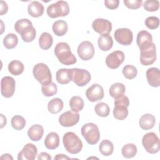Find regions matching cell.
<instances>
[{
  "instance_id": "6da1fadb",
  "label": "cell",
  "mask_w": 160,
  "mask_h": 160,
  "mask_svg": "<svg viewBox=\"0 0 160 160\" xmlns=\"http://www.w3.org/2000/svg\"><path fill=\"white\" fill-rule=\"evenodd\" d=\"M54 54L59 62L64 65L74 64L77 61L76 58L72 53L69 46L65 42H60L56 45Z\"/></svg>"
},
{
  "instance_id": "7a4b0ae2",
  "label": "cell",
  "mask_w": 160,
  "mask_h": 160,
  "mask_svg": "<svg viewBox=\"0 0 160 160\" xmlns=\"http://www.w3.org/2000/svg\"><path fill=\"white\" fill-rule=\"evenodd\" d=\"M62 142L66 150L71 154H78L82 150V142L73 132L65 133L62 138Z\"/></svg>"
},
{
  "instance_id": "3957f363",
  "label": "cell",
  "mask_w": 160,
  "mask_h": 160,
  "mask_svg": "<svg viewBox=\"0 0 160 160\" xmlns=\"http://www.w3.org/2000/svg\"><path fill=\"white\" fill-rule=\"evenodd\" d=\"M34 78L42 85H46L52 82V75L49 67L44 63H38L32 69Z\"/></svg>"
},
{
  "instance_id": "277c9868",
  "label": "cell",
  "mask_w": 160,
  "mask_h": 160,
  "mask_svg": "<svg viewBox=\"0 0 160 160\" xmlns=\"http://www.w3.org/2000/svg\"><path fill=\"white\" fill-rule=\"evenodd\" d=\"M81 134L86 141L91 144H96L100 139V132L96 124L92 122H88L81 128Z\"/></svg>"
},
{
  "instance_id": "5b68a950",
  "label": "cell",
  "mask_w": 160,
  "mask_h": 160,
  "mask_svg": "<svg viewBox=\"0 0 160 160\" xmlns=\"http://www.w3.org/2000/svg\"><path fill=\"white\" fill-rule=\"evenodd\" d=\"M114 108L113 109V116L118 120H123L128 115V107L129 105V98L123 95L118 98L114 99Z\"/></svg>"
},
{
  "instance_id": "8992f818",
  "label": "cell",
  "mask_w": 160,
  "mask_h": 160,
  "mask_svg": "<svg viewBox=\"0 0 160 160\" xmlns=\"http://www.w3.org/2000/svg\"><path fill=\"white\" fill-rule=\"evenodd\" d=\"M46 12L51 18L66 16L69 12V7L66 1H58L56 3L50 4L47 8Z\"/></svg>"
},
{
  "instance_id": "52a82bcc",
  "label": "cell",
  "mask_w": 160,
  "mask_h": 160,
  "mask_svg": "<svg viewBox=\"0 0 160 160\" xmlns=\"http://www.w3.org/2000/svg\"><path fill=\"white\" fill-rule=\"evenodd\" d=\"M142 144L145 150L150 154H156L160 149L159 139L158 136L152 132H148L143 136Z\"/></svg>"
},
{
  "instance_id": "ba28073f",
  "label": "cell",
  "mask_w": 160,
  "mask_h": 160,
  "mask_svg": "<svg viewBox=\"0 0 160 160\" xmlns=\"http://www.w3.org/2000/svg\"><path fill=\"white\" fill-rule=\"evenodd\" d=\"M72 81L80 87L86 85L91 79L90 72L86 69L79 68H72Z\"/></svg>"
},
{
  "instance_id": "9c48e42d",
  "label": "cell",
  "mask_w": 160,
  "mask_h": 160,
  "mask_svg": "<svg viewBox=\"0 0 160 160\" xmlns=\"http://www.w3.org/2000/svg\"><path fill=\"white\" fill-rule=\"evenodd\" d=\"M16 82L14 78L10 76H4L1 81V92L3 97L9 98L15 92Z\"/></svg>"
},
{
  "instance_id": "30bf717a",
  "label": "cell",
  "mask_w": 160,
  "mask_h": 160,
  "mask_svg": "<svg viewBox=\"0 0 160 160\" xmlns=\"http://www.w3.org/2000/svg\"><path fill=\"white\" fill-rule=\"evenodd\" d=\"M125 55L121 51H114L106 58V64L110 69H117L124 62Z\"/></svg>"
},
{
  "instance_id": "8fae6325",
  "label": "cell",
  "mask_w": 160,
  "mask_h": 160,
  "mask_svg": "<svg viewBox=\"0 0 160 160\" xmlns=\"http://www.w3.org/2000/svg\"><path fill=\"white\" fill-rule=\"evenodd\" d=\"M115 40L120 44L130 45L133 39L132 32L128 28H118L114 34Z\"/></svg>"
},
{
  "instance_id": "7c38bea8",
  "label": "cell",
  "mask_w": 160,
  "mask_h": 160,
  "mask_svg": "<svg viewBox=\"0 0 160 160\" xmlns=\"http://www.w3.org/2000/svg\"><path fill=\"white\" fill-rule=\"evenodd\" d=\"M78 54L83 61L89 60L94 54V48L93 44L88 41H82L78 47Z\"/></svg>"
},
{
  "instance_id": "4fadbf2b",
  "label": "cell",
  "mask_w": 160,
  "mask_h": 160,
  "mask_svg": "<svg viewBox=\"0 0 160 160\" xmlns=\"http://www.w3.org/2000/svg\"><path fill=\"white\" fill-rule=\"evenodd\" d=\"M140 51V61L142 65L149 66L155 62L156 59V49L154 43L149 48Z\"/></svg>"
},
{
  "instance_id": "5bb4252c",
  "label": "cell",
  "mask_w": 160,
  "mask_h": 160,
  "mask_svg": "<svg viewBox=\"0 0 160 160\" xmlns=\"http://www.w3.org/2000/svg\"><path fill=\"white\" fill-rule=\"evenodd\" d=\"M79 120V114L73 111H66L59 117V122L63 127H72Z\"/></svg>"
},
{
  "instance_id": "9a60e30c",
  "label": "cell",
  "mask_w": 160,
  "mask_h": 160,
  "mask_svg": "<svg viewBox=\"0 0 160 160\" xmlns=\"http://www.w3.org/2000/svg\"><path fill=\"white\" fill-rule=\"evenodd\" d=\"M86 96L91 102H96L104 98V89L98 84H93L86 91Z\"/></svg>"
},
{
  "instance_id": "2e32d148",
  "label": "cell",
  "mask_w": 160,
  "mask_h": 160,
  "mask_svg": "<svg viewBox=\"0 0 160 160\" xmlns=\"http://www.w3.org/2000/svg\"><path fill=\"white\" fill-rule=\"evenodd\" d=\"M93 29L98 33L102 34H109L112 30V23L102 18H98L94 20L92 23Z\"/></svg>"
},
{
  "instance_id": "e0dca14e",
  "label": "cell",
  "mask_w": 160,
  "mask_h": 160,
  "mask_svg": "<svg viewBox=\"0 0 160 160\" xmlns=\"http://www.w3.org/2000/svg\"><path fill=\"white\" fill-rule=\"evenodd\" d=\"M38 155V149L35 145L32 143L26 144L22 149L18 153V160H33Z\"/></svg>"
},
{
  "instance_id": "ac0fdd59",
  "label": "cell",
  "mask_w": 160,
  "mask_h": 160,
  "mask_svg": "<svg viewBox=\"0 0 160 160\" xmlns=\"http://www.w3.org/2000/svg\"><path fill=\"white\" fill-rule=\"evenodd\" d=\"M136 42L140 50L147 49L153 44L152 35L145 30L141 31L138 33Z\"/></svg>"
},
{
  "instance_id": "d6986e66",
  "label": "cell",
  "mask_w": 160,
  "mask_h": 160,
  "mask_svg": "<svg viewBox=\"0 0 160 160\" xmlns=\"http://www.w3.org/2000/svg\"><path fill=\"white\" fill-rule=\"evenodd\" d=\"M146 78L149 84L154 88L160 86V72L157 68H149L146 73Z\"/></svg>"
},
{
  "instance_id": "ffe728a7",
  "label": "cell",
  "mask_w": 160,
  "mask_h": 160,
  "mask_svg": "<svg viewBox=\"0 0 160 160\" xmlns=\"http://www.w3.org/2000/svg\"><path fill=\"white\" fill-rule=\"evenodd\" d=\"M56 78L57 82L60 84H68L72 79V69L62 68L59 69L56 72Z\"/></svg>"
},
{
  "instance_id": "44dd1931",
  "label": "cell",
  "mask_w": 160,
  "mask_h": 160,
  "mask_svg": "<svg viewBox=\"0 0 160 160\" xmlns=\"http://www.w3.org/2000/svg\"><path fill=\"white\" fill-rule=\"evenodd\" d=\"M44 11V8L42 3L37 1H31L28 6V12L29 14L33 18L41 16Z\"/></svg>"
},
{
  "instance_id": "7402d4cb",
  "label": "cell",
  "mask_w": 160,
  "mask_h": 160,
  "mask_svg": "<svg viewBox=\"0 0 160 160\" xmlns=\"http://www.w3.org/2000/svg\"><path fill=\"white\" fill-rule=\"evenodd\" d=\"M44 134L43 127L40 124H34L28 131V136L33 141H39Z\"/></svg>"
},
{
  "instance_id": "603a6c76",
  "label": "cell",
  "mask_w": 160,
  "mask_h": 160,
  "mask_svg": "<svg viewBox=\"0 0 160 160\" xmlns=\"http://www.w3.org/2000/svg\"><path fill=\"white\" fill-rule=\"evenodd\" d=\"M156 123L155 117L151 114H145L142 115L139 121V124L141 129L149 130L152 129Z\"/></svg>"
},
{
  "instance_id": "cb8c5ba5",
  "label": "cell",
  "mask_w": 160,
  "mask_h": 160,
  "mask_svg": "<svg viewBox=\"0 0 160 160\" xmlns=\"http://www.w3.org/2000/svg\"><path fill=\"white\" fill-rule=\"evenodd\" d=\"M98 44L101 50L102 51H108L112 47V38L109 34H102L98 38Z\"/></svg>"
},
{
  "instance_id": "d4e9b609",
  "label": "cell",
  "mask_w": 160,
  "mask_h": 160,
  "mask_svg": "<svg viewBox=\"0 0 160 160\" xmlns=\"http://www.w3.org/2000/svg\"><path fill=\"white\" fill-rule=\"evenodd\" d=\"M44 145L48 149H55L59 145V137L55 132H49L44 139Z\"/></svg>"
},
{
  "instance_id": "484cf974",
  "label": "cell",
  "mask_w": 160,
  "mask_h": 160,
  "mask_svg": "<svg viewBox=\"0 0 160 160\" xmlns=\"http://www.w3.org/2000/svg\"><path fill=\"white\" fill-rule=\"evenodd\" d=\"M64 106L63 101L59 98H55L50 100L48 104V109L51 114H58L62 111Z\"/></svg>"
},
{
  "instance_id": "4316f807",
  "label": "cell",
  "mask_w": 160,
  "mask_h": 160,
  "mask_svg": "<svg viewBox=\"0 0 160 160\" xmlns=\"http://www.w3.org/2000/svg\"><path fill=\"white\" fill-rule=\"evenodd\" d=\"M52 29L55 35L58 36H62L67 32L68 26L65 21L58 20L53 23Z\"/></svg>"
},
{
  "instance_id": "83f0119b",
  "label": "cell",
  "mask_w": 160,
  "mask_h": 160,
  "mask_svg": "<svg viewBox=\"0 0 160 160\" xmlns=\"http://www.w3.org/2000/svg\"><path fill=\"white\" fill-rule=\"evenodd\" d=\"M126 91L125 86L121 82H116L112 84L109 88L110 96L114 98H118L121 96H123Z\"/></svg>"
},
{
  "instance_id": "f1b7e54d",
  "label": "cell",
  "mask_w": 160,
  "mask_h": 160,
  "mask_svg": "<svg viewBox=\"0 0 160 160\" xmlns=\"http://www.w3.org/2000/svg\"><path fill=\"white\" fill-rule=\"evenodd\" d=\"M53 39L52 36L47 32H42L39 38V45L42 49L48 50L52 44Z\"/></svg>"
},
{
  "instance_id": "f546056e",
  "label": "cell",
  "mask_w": 160,
  "mask_h": 160,
  "mask_svg": "<svg viewBox=\"0 0 160 160\" xmlns=\"http://www.w3.org/2000/svg\"><path fill=\"white\" fill-rule=\"evenodd\" d=\"M24 69V64L22 62L18 60H13L8 64V71L14 76H18L21 74L23 72Z\"/></svg>"
},
{
  "instance_id": "4dcf8cb0",
  "label": "cell",
  "mask_w": 160,
  "mask_h": 160,
  "mask_svg": "<svg viewBox=\"0 0 160 160\" xmlns=\"http://www.w3.org/2000/svg\"><path fill=\"white\" fill-rule=\"evenodd\" d=\"M19 34L21 35V38L24 42H30L35 39L36 36V31L33 26H31L22 30L19 33Z\"/></svg>"
},
{
  "instance_id": "1f68e13d",
  "label": "cell",
  "mask_w": 160,
  "mask_h": 160,
  "mask_svg": "<svg viewBox=\"0 0 160 160\" xmlns=\"http://www.w3.org/2000/svg\"><path fill=\"white\" fill-rule=\"evenodd\" d=\"M99 149L103 156H109L113 152L114 146L111 141L108 139H104L101 142L99 146Z\"/></svg>"
},
{
  "instance_id": "d6a6232c",
  "label": "cell",
  "mask_w": 160,
  "mask_h": 160,
  "mask_svg": "<svg viewBox=\"0 0 160 160\" xmlns=\"http://www.w3.org/2000/svg\"><path fill=\"white\" fill-rule=\"evenodd\" d=\"M84 103L83 99L78 96H72L69 100V106L73 112H78L82 111L84 108Z\"/></svg>"
},
{
  "instance_id": "836d02e7",
  "label": "cell",
  "mask_w": 160,
  "mask_h": 160,
  "mask_svg": "<svg viewBox=\"0 0 160 160\" xmlns=\"http://www.w3.org/2000/svg\"><path fill=\"white\" fill-rule=\"evenodd\" d=\"M138 149L134 144L128 143L123 146L121 149L122 155L125 158H131L136 156Z\"/></svg>"
},
{
  "instance_id": "e575fe53",
  "label": "cell",
  "mask_w": 160,
  "mask_h": 160,
  "mask_svg": "<svg viewBox=\"0 0 160 160\" xmlns=\"http://www.w3.org/2000/svg\"><path fill=\"white\" fill-rule=\"evenodd\" d=\"M18 43L17 36L13 33L8 34L3 39V44L7 49L14 48Z\"/></svg>"
},
{
  "instance_id": "d590c367",
  "label": "cell",
  "mask_w": 160,
  "mask_h": 160,
  "mask_svg": "<svg viewBox=\"0 0 160 160\" xmlns=\"http://www.w3.org/2000/svg\"><path fill=\"white\" fill-rule=\"evenodd\" d=\"M94 110L96 114L99 116L105 118L109 116L110 109L109 106L103 102H98L94 107Z\"/></svg>"
},
{
  "instance_id": "8d00e7d4",
  "label": "cell",
  "mask_w": 160,
  "mask_h": 160,
  "mask_svg": "<svg viewBox=\"0 0 160 160\" xmlns=\"http://www.w3.org/2000/svg\"><path fill=\"white\" fill-rule=\"evenodd\" d=\"M11 124L12 127L18 131L22 130L26 126L25 119L20 115L14 116L11 120Z\"/></svg>"
},
{
  "instance_id": "74e56055",
  "label": "cell",
  "mask_w": 160,
  "mask_h": 160,
  "mask_svg": "<svg viewBox=\"0 0 160 160\" xmlns=\"http://www.w3.org/2000/svg\"><path fill=\"white\" fill-rule=\"evenodd\" d=\"M41 91L42 94L46 97H50L55 95L58 92V88L56 84L51 82L49 84L46 85H42Z\"/></svg>"
},
{
  "instance_id": "f35d334b",
  "label": "cell",
  "mask_w": 160,
  "mask_h": 160,
  "mask_svg": "<svg viewBox=\"0 0 160 160\" xmlns=\"http://www.w3.org/2000/svg\"><path fill=\"white\" fill-rule=\"evenodd\" d=\"M124 76L128 79H132L136 77L138 70L136 68L132 65L128 64L124 66L122 70Z\"/></svg>"
},
{
  "instance_id": "ab89813d",
  "label": "cell",
  "mask_w": 160,
  "mask_h": 160,
  "mask_svg": "<svg viewBox=\"0 0 160 160\" xmlns=\"http://www.w3.org/2000/svg\"><path fill=\"white\" fill-rule=\"evenodd\" d=\"M31 26H32V24L30 20L28 19H21L16 22L14 24V29L15 31L19 34L22 30Z\"/></svg>"
},
{
  "instance_id": "60d3db41",
  "label": "cell",
  "mask_w": 160,
  "mask_h": 160,
  "mask_svg": "<svg viewBox=\"0 0 160 160\" xmlns=\"http://www.w3.org/2000/svg\"><path fill=\"white\" fill-rule=\"evenodd\" d=\"M143 7L147 11H156L159 8V2L157 0H148L144 2Z\"/></svg>"
},
{
  "instance_id": "b9f144b4",
  "label": "cell",
  "mask_w": 160,
  "mask_h": 160,
  "mask_svg": "<svg viewBox=\"0 0 160 160\" xmlns=\"http://www.w3.org/2000/svg\"><path fill=\"white\" fill-rule=\"evenodd\" d=\"M145 25L150 29H155L159 27V19L156 16H149L146 19Z\"/></svg>"
},
{
  "instance_id": "7bdbcfd3",
  "label": "cell",
  "mask_w": 160,
  "mask_h": 160,
  "mask_svg": "<svg viewBox=\"0 0 160 160\" xmlns=\"http://www.w3.org/2000/svg\"><path fill=\"white\" fill-rule=\"evenodd\" d=\"M124 5L129 9H137L142 6V0H124Z\"/></svg>"
},
{
  "instance_id": "ee69618b",
  "label": "cell",
  "mask_w": 160,
  "mask_h": 160,
  "mask_svg": "<svg viewBox=\"0 0 160 160\" xmlns=\"http://www.w3.org/2000/svg\"><path fill=\"white\" fill-rule=\"evenodd\" d=\"M119 4V0H106L104 4L106 7L109 9H115L118 8Z\"/></svg>"
},
{
  "instance_id": "f6af8a7d",
  "label": "cell",
  "mask_w": 160,
  "mask_h": 160,
  "mask_svg": "<svg viewBox=\"0 0 160 160\" xmlns=\"http://www.w3.org/2000/svg\"><path fill=\"white\" fill-rule=\"evenodd\" d=\"M8 6L6 2L1 1V15H3L8 12Z\"/></svg>"
},
{
  "instance_id": "bcb514c9",
  "label": "cell",
  "mask_w": 160,
  "mask_h": 160,
  "mask_svg": "<svg viewBox=\"0 0 160 160\" xmlns=\"http://www.w3.org/2000/svg\"><path fill=\"white\" fill-rule=\"evenodd\" d=\"M38 160L40 159H43V160H51V156L47 152H41L38 157Z\"/></svg>"
},
{
  "instance_id": "7dc6e473",
  "label": "cell",
  "mask_w": 160,
  "mask_h": 160,
  "mask_svg": "<svg viewBox=\"0 0 160 160\" xmlns=\"http://www.w3.org/2000/svg\"><path fill=\"white\" fill-rule=\"evenodd\" d=\"M54 160L55 159L56 160V159H58V160H59V159H69L70 158L66 156L65 154H58L54 157Z\"/></svg>"
},
{
  "instance_id": "c3c4849f",
  "label": "cell",
  "mask_w": 160,
  "mask_h": 160,
  "mask_svg": "<svg viewBox=\"0 0 160 160\" xmlns=\"http://www.w3.org/2000/svg\"><path fill=\"white\" fill-rule=\"evenodd\" d=\"M6 122L7 120L6 117L2 114H1V128H2L6 124Z\"/></svg>"
},
{
  "instance_id": "681fc988",
  "label": "cell",
  "mask_w": 160,
  "mask_h": 160,
  "mask_svg": "<svg viewBox=\"0 0 160 160\" xmlns=\"http://www.w3.org/2000/svg\"><path fill=\"white\" fill-rule=\"evenodd\" d=\"M1 159H13V158L9 154H4L1 157Z\"/></svg>"
}]
</instances>
